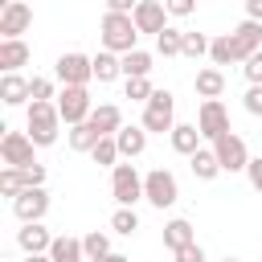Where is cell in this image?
I'll return each mask as SVG.
<instances>
[{
	"mask_svg": "<svg viewBox=\"0 0 262 262\" xmlns=\"http://www.w3.org/2000/svg\"><path fill=\"white\" fill-rule=\"evenodd\" d=\"M25 131H29V139H33L37 147H53L57 135H61V111H57V102H53V98L29 102V111H25Z\"/></svg>",
	"mask_w": 262,
	"mask_h": 262,
	"instance_id": "6da1fadb",
	"label": "cell"
},
{
	"mask_svg": "<svg viewBox=\"0 0 262 262\" xmlns=\"http://www.w3.org/2000/svg\"><path fill=\"white\" fill-rule=\"evenodd\" d=\"M98 37H102V49H111V53L139 49V29H135L131 12H106L102 25H98Z\"/></svg>",
	"mask_w": 262,
	"mask_h": 262,
	"instance_id": "7a4b0ae2",
	"label": "cell"
},
{
	"mask_svg": "<svg viewBox=\"0 0 262 262\" xmlns=\"http://www.w3.org/2000/svg\"><path fill=\"white\" fill-rule=\"evenodd\" d=\"M139 123L147 127V135H168L176 127V94L172 90H156L143 102V119Z\"/></svg>",
	"mask_w": 262,
	"mask_h": 262,
	"instance_id": "3957f363",
	"label": "cell"
},
{
	"mask_svg": "<svg viewBox=\"0 0 262 262\" xmlns=\"http://www.w3.org/2000/svg\"><path fill=\"white\" fill-rule=\"evenodd\" d=\"M143 201L151 205V209H172L176 201H180V184H176V176L168 172V168H151L147 176H143Z\"/></svg>",
	"mask_w": 262,
	"mask_h": 262,
	"instance_id": "277c9868",
	"label": "cell"
},
{
	"mask_svg": "<svg viewBox=\"0 0 262 262\" xmlns=\"http://www.w3.org/2000/svg\"><path fill=\"white\" fill-rule=\"evenodd\" d=\"M111 196H115L119 205H131V209L143 201V176H139L135 164H123V160H119V164L111 168Z\"/></svg>",
	"mask_w": 262,
	"mask_h": 262,
	"instance_id": "5b68a950",
	"label": "cell"
},
{
	"mask_svg": "<svg viewBox=\"0 0 262 262\" xmlns=\"http://www.w3.org/2000/svg\"><path fill=\"white\" fill-rule=\"evenodd\" d=\"M53 78L61 82V86H90L94 82V57H86V53H61L57 61H53Z\"/></svg>",
	"mask_w": 262,
	"mask_h": 262,
	"instance_id": "8992f818",
	"label": "cell"
},
{
	"mask_svg": "<svg viewBox=\"0 0 262 262\" xmlns=\"http://www.w3.org/2000/svg\"><path fill=\"white\" fill-rule=\"evenodd\" d=\"M57 111H61V123L74 127V123H86L90 111H94V98H90V86H61V94L53 98Z\"/></svg>",
	"mask_w": 262,
	"mask_h": 262,
	"instance_id": "52a82bcc",
	"label": "cell"
},
{
	"mask_svg": "<svg viewBox=\"0 0 262 262\" xmlns=\"http://www.w3.org/2000/svg\"><path fill=\"white\" fill-rule=\"evenodd\" d=\"M196 127H201V135H205L209 143L221 139L225 131H233V127H229L225 102H221V98H201V106H196Z\"/></svg>",
	"mask_w": 262,
	"mask_h": 262,
	"instance_id": "ba28073f",
	"label": "cell"
},
{
	"mask_svg": "<svg viewBox=\"0 0 262 262\" xmlns=\"http://www.w3.org/2000/svg\"><path fill=\"white\" fill-rule=\"evenodd\" d=\"M37 143L29 139V131H4L0 135V164H12V168H29L37 164Z\"/></svg>",
	"mask_w": 262,
	"mask_h": 262,
	"instance_id": "9c48e42d",
	"label": "cell"
},
{
	"mask_svg": "<svg viewBox=\"0 0 262 262\" xmlns=\"http://www.w3.org/2000/svg\"><path fill=\"white\" fill-rule=\"evenodd\" d=\"M213 151L221 160V172H246V164H250V147L237 131H225L221 139H213Z\"/></svg>",
	"mask_w": 262,
	"mask_h": 262,
	"instance_id": "30bf717a",
	"label": "cell"
},
{
	"mask_svg": "<svg viewBox=\"0 0 262 262\" xmlns=\"http://www.w3.org/2000/svg\"><path fill=\"white\" fill-rule=\"evenodd\" d=\"M12 213H16V221H45V213H49L45 184H29L20 196H12Z\"/></svg>",
	"mask_w": 262,
	"mask_h": 262,
	"instance_id": "8fae6325",
	"label": "cell"
},
{
	"mask_svg": "<svg viewBox=\"0 0 262 262\" xmlns=\"http://www.w3.org/2000/svg\"><path fill=\"white\" fill-rule=\"evenodd\" d=\"M29 25H33V8L25 0L0 4V37H20V33H29Z\"/></svg>",
	"mask_w": 262,
	"mask_h": 262,
	"instance_id": "7c38bea8",
	"label": "cell"
},
{
	"mask_svg": "<svg viewBox=\"0 0 262 262\" xmlns=\"http://www.w3.org/2000/svg\"><path fill=\"white\" fill-rule=\"evenodd\" d=\"M131 20H135V29L139 33H164L168 29V8H164V0H139L135 4V12H131Z\"/></svg>",
	"mask_w": 262,
	"mask_h": 262,
	"instance_id": "4fadbf2b",
	"label": "cell"
},
{
	"mask_svg": "<svg viewBox=\"0 0 262 262\" xmlns=\"http://www.w3.org/2000/svg\"><path fill=\"white\" fill-rule=\"evenodd\" d=\"M16 246H20L25 254H49L53 233H49L41 221H20V229H16Z\"/></svg>",
	"mask_w": 262,
	"mask_h": 262,
	"instance_id": "5bb4252c",
	"label": "cell"
},
{
	"mask_svg": "<svg viewBox=\"0 0 262 262\" xmlns=\"http://www.w3.org/2000/svg\"><path fill=\"white\" fill-rule=\"evenodd\" d=\"M115 143H119V151H123V160H139L143 151H147V127L143 123H123L119 131H115Z\"/></svg>",
	"mask_w": 262,
	"mask_h": 262,
	"instance_id": "9a60e30c",
	"label": "cell"
},
{
	"mask_svg": "<svg viewBox=\"0 0 262 262\" xmlns=\"http://www.w3.org/2000/svg\"><path fill=\"white\" fill-rule=\"evenodd\" d=\"M33 49L20 37H0V70L4 74H20V66H29Z\"/></svg>",
	"mask_w": 262,
	"mask_h": 262,
	"instance_id": "2e32d148",
	"label": "cell"
},
{
	"mask_svg": "<svg viewBox=\"0 0 262 262\" xmlns=\"http://www.w3.org/2000/svg\"><path fill=\"white\" fill-rule=\"evenodd\" d=\"M233 45H237V61H246L250 53H258L262 49V20H242L237 29H233Z\"/></svg>",
	"mask_w": 262,
	"mask_h": 262,
	"instance_id": "e0dca14e",
	"label": "cell"
},
{
	"mask_svg": "<svg viewBox=\"0 0 262 262\" xmlns=\"http://www.w3.org/2000/svg\"><path fill=\"white\" fill-rule=\"evenodd\" d=\"M168 143H172V151H176V156H192V151L205 143V135H201V127H196V123H176V127L168 131Z\"/></svg>",
	"mask_w": 262,
	"mask_h": 262,
	"instance_id": "ac0fdd59",
	"label": "cell"
},
{
	"mask_svg": "<svg viewBox=\"0 0 262 262\" xmlns=\"http://www.w3.org/2000/svg\"><path fill=\"white\" fill-rule=\"evenodd\" d=\"M188 168H192V176H196V180H205V184H209V180H217V176H221V160H217L213 143H209V147L201 143V147L188 156Z\"/></svg>",
	"mask_w": 262,
	"mask_h": 262,
	"instance_id": "d6986e66",
	"label": "cell"
},
{
	"mask_svg": "<svg viewBox=\"0 0 262 262\" xmlns=\"http://www.w3.org/2000/svg\"><path fill=\"white\" fill-rule=\"evenodd\" d=\"M196 242V233H192V221L188 217H172L168 225H164V250L168 254H176V250H184V246H192Z\"/></svg>",
	"mask_w": 262,
	"mask_h": 262,
	"instance_id": "ffe728a7",
	"label": "cell"
},
{
	"mask_svg": "<svg viewBox=\"0 0 262 262\" xmlns=\"http://www.w3.org/2000/svg\"><path fill=\"white\" fill-rule=\"evenodd\" d=\"M192 90H196V98H221L225 94V74L217 66H205V70H196Z\"/></svg>",
	"mask_w": 262,
	"mask_h": 262,
	"instance_id": "44dd1931",
	"label": "cell"
},
{
	"mask_svg": "<svg viewBox=\"0 0 262 262\" xmlns=\"http://www.w3.org/2000/svg\"><path fill=\"white\" fill-rule=\"evenodd\" d=\"M33 94H29V78H20V74H4L0 78V102L4 106H25Z\"/></svg>",
	"mask_w": 262,
	"mask_h": 262,
	"instance_id": "7402d4cb",
	"label": "cell"
},
{
	"mask_svg": "<svg viewBox=\"0 0 262 262\" xmlns=\"http://www.w3.org/2000/svg\"><path fill=\"white\" fill-rule=\"evenodd\" d=\"M66 139H70V147H74V151L90 156V151H94V143L102 139V131H98V127H94V123L86 119V123H74V127L66 131Z\"/></svg>",
	"mask_w": 262,
	"mask_h": 262,
	"instance_id": "603a6c76",
	"label": "cell"
},
{
	"mask_svg": "<svg viewBox=\"0 0 262 262\" xmlns=\"http://www.w3.org/2000/svg\"><path fill=\"white\" fill-rule=\"evenodd\" d=\"M49 258H53V262H86L82 237H70V233L53 237V246H49Z\"/></svg>",
	"mask_w": 262,
	"mask_h": 262,
	"instance_id": "cb8c5ba5",
	"label": "cell"
},
{
	"mask_svg": "<svg viewBox=\"0 0 262 262\" xmlns=\"http://www.w3.org/2000/svg\"><path fill=\"white\" fill-rule=\"evenodd\" d=\"M94 78H98V82H115V78H123V53L98 49V53H94Z\"/></svg>",
	"mask_w": 262,
	"mask_h": 262,
	"instance_id": "d4e9b609",
	"label": "cell"
},
{
	"mask_svg": "<svg viewBox=\"0 0 262 262\" xmlns=\"http://www.w3.org/2000/svg\"><path fill=\"white\" fill-rule=\"evenodd\" d=\"M90 123H94L102 135H115V131L123 127V111H119L115 102H98V106L90 111Z\"/></svg>",
	"mask_w": 262,
	"mask_h": 262,
	"instance_id": "484cf974",
	"label": "cell"
},
{
	"mask_svg": "<svg viewBox=\"0 0 262 262\" xmlns=\"http://www.w3.org/2000/svg\"><path fill=\"white\" fill-rule=\"evenodd\" d=\"M209 61H213V66H233V61H237L233 33H217V37L209 41Z\"/></svg>",
	"mask_w": 262,
	"mask_h": 262,
	"instance_id": "4316f807",
	"label": "cell"
},
{
	"mask_svg": "<svg viewBox=\"0 0 262 262\" xmlns=\"http://www.w3.org/2000/svg\"><path fill=\"white\" fill-rule=\"evenodd\" d=\"M156 57L147 53V49H131V53H123V78H147L156 66H151Z\"/></svg>",
	"mask_w": 262,
	"mask_h": 262,
	"instance_id": "83f0119b",
	"label": "cell"
},
{
	"mask_svg": "<svg viewBox=\"0 0 262 262\" xmlns=\"http://www.w3.org/2000/svg\"><path fill=\"white\" fill-rule=\"evenodd\" d=\"M25 188H29V176H25V168H12V164H4V168H0V196H8V201H12V196H20Z\"/></svg>",
	"mask_w": 262,
	"mask_h": 262,
	"instance_id": "f1b7e54d",
	"label": "cell"
},
{
	"mask_svg": "<svg viewBox=\"0 0 262 262\" xmlns=\"http://www.w3.org/2000/svg\"><path fill=\"white\" fill-rule=\"evenodd\" d=\"M156 53L160 57H180L184 53V29H164V33H156Z\"/></svg>",
	"mask_w": 262,
	"mask_h": 262,
	"instance_id": "f546056e",
	"label": "cell"
},
{
	"mask_svg": "<svg viewBox=\"0 0 262 262\" xmlns=\"http://www.w3.org/2000/svg\"><path fill=\"white\" fill-rule=\"evenodd\" d=\"M90 160H94L98 168H115V164L123 160V151H119V143H115V135H102V139L94 143V151H90Z\"/></svg>",
	"mask_w": 262,
	"mask_h": 262,
	"instance_id": "4dcf8cb0",
	"label": "cell"
},
{
	"mask_svg": "<svg viewBox=\"0 0 262 262\" xmlns=\"http://www.w3.org/2000/svg\"><path fill=\"white\" fill-rule=\"evenodd\" d=\"M111 229H115L119 237H131V233L139 229V213H135L131 205H119V209L111 213Z\"/></svg>",
	"mask_w": 262,
	"mask_h": 262,
	"instance_id": "1f68e13d",
	"label": "cell"
},
{
	"mask_svg": "<svg viewBox=\"0 0 262 262\" xmlns=\"http://www.w3.org/2000/svg\"><path fill=\"white\" fill-rule=\"evenodd\" d=\"M82 250H86V262H94V258L111 254V233H102V229H90V233L82 237Z\"/></svg>",
	"mask_w": 262,
	"mask_h": 262,
	"instance_id": "d6a6232c",
	"label": "cell"
},
{
	"mask_svg": "<svg viewBox=\"0 0 262 262\" xmlns=\"http://www.w3.org/2000/svg\"><path fill=\"white\" fill-rule=\"evenodd\" d=\"M209 41H213V37H205V33H184V53H180V57H192V61L209 57Z\"/></svg>",
	"mask_w": 262,
	"mask_h": 262,
	"instance_id": "836d02e7",
	"label": "cell"
},
{
	"mask_svg": "<svg viewBox=\"0 0 262 262\" xmlns=\"http://www.w3.org/2000/svg\"><path fill=\"white\" fill-rule=\"evenodd\" d=\"M151 94H156V86L147 78H127L123 82V98H131V102H147Z\"/></svg>",
	"mask_w": 262,
	"mask_h": 262,
	"instance_id": "e575fe53",
	"label": "cell"
},
{
	"mask_svg": "<svg viewBox=\"0 0 262 262\" xmlns=\"http://www.w3.org/2000/svg\"><path fill=\"white\" fill-rule=\"evenodd\" d=\"M242 106L254 115V119H262V82H254V86H246V94H242Z\"/></svg>",
	"mask_w": 262,
	"mask_h": 262,
	"instance_id": "d590c367",
	"label": "cell"
},
{
	"mask_svg": "<svg viewBox=\"0 0 262 262\" xmlns=\"http://www.w3.org/2000/svg\"><path fill=\"white\" fill-rule=\"evenodd\" d=\"M29 94H33V102L57 98V94H53V78H29Z\"/></svg>",
	"mask_w": 262,
	"mask_h": 262,
	"instance_id": "8d00e7d4",
	"label": "cell"
},
{
	"mask_svg": "<svg viewBox=\"0 0 262 262\" xmlns=\"http://www.w3.org/2000/svg\"><path fill=\"white\" fill-rule=\"evenodd\" d=\"M242 74H246V82L254 86V82H262V49L258 53H250L246 61H242Z\"/></svg>",
	"mask_w": 262,
	"mask_h": 262,
	"instance_id": "74e56055",
	"label": "cell"
},
{
	"mask_svg": "<svg viewBox=\"0 0 262 262\" xmlns=\"http://www.w3.org/2000/svg\"><path fill=\"white\" fill-rule=\"evenodd\" d=\"M164 8H168V16L184 20V16H192V12H196V0H164Z\"/></svg>",
	"mask_w": 262,
	"mask_h": 262,
	"instance_id": "f35d334b",
	"label": "cell"
},
{
	"mask_svg": "<svg viewBox=\"0 0 262 262\" xmlns=\"http://www.w3.org/2000/svg\"><path fill=\"white\" fill-rule=\"evenodd\" d=\"M246 180H250L254 192H262V156H250V164H246Z\"/></svg>",
	"mask_w": 262,
	"mask_h": 262,
	"instance_id": "ab89813d",
	"label": "cell"
},
{
	"mask_svg": "<svg viewBox=\"0 0 262 262\" xmlns=\"http://www.w3.org/2000/svg\"><path fill=\"white\" fill-rule=\"evenodd\" d=\"M172 258H176V262H205V250H201V246L192 242V246H184V250H176Z\"/></svg>",
	"mask_w": 262,
	"mask_h": 262,
	"instance_id": "60d3db41",
	"label": "cell"
},
{
	"mask_svg": "<svg viewBox=\"0 0 262 262\" xmlns=\"http://www.w3.org/2000/svg\"><path fill=\"white\" fill-rule=\"evenodd\" d=\"M102 4H106V12H135L139 0H102Z\"/></svg>",
	"mask_w": 262,
	"mask_h": 262,
	"instance_id": "b9f144b4",
	"label": "cell"
},
{
	"mask_svg": "<svg viewBox=\"0 0 262 262\" xmlns=\"http://www.w3.org/2000/svg\"><path fill=\"white\" fill-rule=\"evenodd\" d=\"M25 176H29V184H45V164H29Z\"/></svg>",
	"mask_w": 262,
	"mask_h": 262,
	"instance_id": "7bdbcfd3",
	"label": "cell"
},
{
	"mask_svg": "<svg viewBox=\"0 0 262 262\" xmlns=\"http://www.w3.org/2000/svg\"><path fill=\"white\" fill-rule=\"evenodd\" d=\"M246 16L250 20H262V0H246Z\"/></svg>",
	"mask_w": 262,
	"mask_h": 262,
	"instance_id": "ee69618b",
	"label": "cell"
},
{
	"mask_svg": "<svg viewBox=\"0 0 262 262\" xmlns=\"http://www.w3.org/2000/svg\"><path fill=\"white\" fill-rule=\"evenodd\" d=\"M94 262H131V258L119 254V250H111V254H102V258H94Z\"/></svg>",
	"mask_w": 262,
	"mask_h": 262,
	"instance_id": "f6af8a7d",
	"label": "cell"
},
{
	"mask_svg": "<svg viewBox=\"0 0 262 262\" xmlns=\"http://www.w3.org/2000/svg\"><path fill=\"white\" fill-rule=\"evenodd\" d=\"M25 262H53L49 254H25Z\"/></svg>",
	"mask_w": 262,
	"mask_h": 262,
	"instance_id": "bcb514c9",
	"label": "cell"
},
{
	"mask_svg": "<svg viewBox=\"0 0 262 262\" xmlns=\"http://www.w3.org/2000/svg\"><path fill=\"white\" fill-rule=\"evenodd\" d=\"M221 262H242V258H221Z\"/></svg>",
	"mask_w": 262,
	"mask_h": 262,
	"instance_id": "7dc6e473",
	"label": "cell"
},
{
	"mask_svg": "<svg viewBox=\"0 0 262 262\" xmlns=\"http://www.w3.org/2000/svg\"><path fill=\"white\" fill-rule=\"evenodd\" d=\"M168 262H176V258H168Z\"/></svg>",
	"mask_w": 262,
	"mask_h": 262,
	"instance_id": "c3c4849f",
	"label": "cell"
}]
</instances>
